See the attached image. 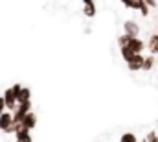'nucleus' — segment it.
<instances>
[{
    "mask_svg": "<svg viewBox=\"0 0 158 142\" xmlns=\"http://www.w3.org/2000/svg\"><path fill=\"white\" fill-rule=\"evenodd\" d=\"M127 67H129V70H131V72H140V70H142V67H143V55H142V54L134 55V57H132V61H131V63H127Z\"/></svg>",
    "mask_w": 158,
    "mask_h": 142,
    "instance_id": "423d86ee",
    "label": "nucleus"
},
{
    "mask_svg": "<svg viewBox=\"0 0 158 142\" xmlns=\"http://www.w3.org/2000/svg\"><path fill=\"white\" fill-rule=\"evenodd\" d=\"M83 13L92 19V17L96 15V4H94L92 0H85V2H83Z\"/></svg>",
    "mask_w": 158,
    "mask_h": 142,
    "instance_id": "0eeeda50",
    "label": "nucleus"
},
{
    "mask_svg": "<svg viewBox=\"0 0 158 142\" xmlns=\"http://www.w3.org/2000/svg\"><path fill=\"white\" fill-rule=\"evenodd\" d=\"M30 100H31V91H30V87H22L20 94L17 96V104H26V102H30Z\"/></svg>",
    "mask_w": 158,
    "mask_h": 142,
    "instance_id": "1a4fd4ad",
    "label": "nucleus"
},
{
    "mask_svg": "<svg viewBox=\"0 0 158 142\" xmlns=\"http://www.w3.org/2000/svg\"><path fill=\"white\" fill-rule=\"evenodd\" d=\"M9 89H11V92H13V94H15V98H17V96L20 94V91H22V85H20V83H15V85H13V87H9Z\"/></svg>",
    "mask_w": 158,
    "mask_h": 142,
    "instance_id": "dca6fc26",
    "label": "nucleus"
},
{
    "mask_svg": "<svg viewBox=\"0 0 158 142\" xmlns=\"http://www.w3.org/2000/svg\"><path fill=\"white\" fill-rule=\"evenodd\" d=\"M15 139H17V142H31V135L28 129H20L15 133Z\"/></svg>",
    "mask_w": 158,
    "mask_h": 142,
    "instance_id": "9d476101",
    "label": "nucleus"
},
{
    "mask_svg": "<svg viewBox=\"0 0 158 142\" xmlns=\"http://www.w3.org/2000/svg\"><path fill=\"white\" fill-rule=\"evenodd\" d=\"M6 113V102H4V98L0 96V114H4Z\"/></svg>",
    "mask_w": 158,
    "mask_h": 142,
    "instance_id": "6ab92c4d",
    "label": "nucleus"
},
{
    "mask_svg": "<svg viewBox=\"0 0 158 142\" xmlns=\"http://www.w3.org/2000/svg\"><path fill=\"white\" fill-rule=\"evenodd\" d=\"M140 15H142V17H147V15H149V7H147L145 2H142V6H140Z\"/></svg>",
    "mask_w": 158,
    "mask_h": 142,
    "instance_id": "a211bd4d",
    "label": "nucleus"
},
{
    "mask_svg": "<svg viewBox=\"0 0 158 142\" xmlns=\"http://www.w3.org/2000/svg\"><path fill=\"white\" fill-rule=\"evenodd\" d=\"M129 42H131V37H129V35H125V33H123V35L118 37V46H119V48H125Z\"/></svg>",
    "mask_w": 158,
    "mask_h": 142,
    "instance_id": "4468645a",
    "label": "nucleus"
},
{
    "mask_svg": "<svg viewBox=\"0 0 158 142\" xmlns=\"http://www.w3.org/2000/svg\"><path fill=\"white\" fill-rule=\"evenodd\" d=\"M11 126H13V114L6 111L4 114H0V131H4V133H7Z\"/></svg>",
    "mask_w": 158,
    "mask_h": 142,
    "instance_id": "7ed1b4c3",
    "label": "nucleus"
},
{
    "mask_svg": "<svg viewBox=\"0 0 158 142\" xmlns=\"http://www.w3.org/2000/svg\"><path fill=\"white\" fill-rule=\"evenodd\" d=\"M119 52H121V57L125 59V63H131V61H132L134 54L131 52V48H129V46H125V48H119Z\"/></svg>",
    "mask_w": 158,
    "mask_h": 142,
    "instance_id": "f8f14e48",
    "label": "nucleus"
},
{
    "mask_svg": "<svg viewBox=\"0 0 158 142\" xmlns=\"http://www.w3.org/2000/svg\"><path fill=\"white\" fill-rule=\"evenodd\" d=\"M155 63H156V57H155V55H147V57H143V67H142V70H145V72L153 70Z\"/></svg>",
    "mask_w": 158,
    "mask_h": 142,
    "instance_id": "9b49d317",
    "label": "nucleus"
},
{
    "mask_svg": "<svg viewBox=\"0 0 158 142\" xmlns=\"http://www.w3.org/2000/svg\"><path fill=\"white\" fill-rule=\"evenodd\" d=\"M138 142H147V139H143V140H138Z\"/></svg>",
    "mask_w": 158,
    "mask_h": 142,
    "instance_id": "aec40b11",
    "label": "nucleus"
},
{
    "mask_svg": "<svg viewBox=\"0 0 158 142\" xmlns=\"http://www.w3.org/2000/svg\"><path fill=\"white\" fill-rule=\"evenodd\" d=\"M123 33L129 35L131 39H138V35H140V26H138V22H136V20H125V22H123Z\"/></svg>",
    "mask_w": 158,
    "mask_h": 142,
    "instance_id": "f257e3e1",
    "label": "nucleus"
},
{
    "mask_svg": "<svg viewBox=\"0 0 158 142\" xmlns=\"http://www.w3.org/2000/svg\"><path fill=\"white\" fill-rule=\"evenodd\" d=\"M119 142H138V139H136V135H134L132 131H127V133H123V135H121Z\"/></svg>",
    "mask_w": 158,
    "mask_h": 142,
    "instance_id": "ddd939ff",
    "label": "nucleus"
},
{
    "mask_svg": "<svg viewBox=\"0 0 158 142\" xmlns=\"http://www.w3.org/2000/svg\"><path fill=\"white\" fill-rule=\"evenodd\" d=\"M145 139H147V142H158V135H156V131H149Z\"/></svg>",
    "mask_w": 158,
    "mask_h": 142,
    "instance_id": "f3484780",
    "label": "nucleus"
},
{
    "mask_svg": "<svg viewBox=\"0 0 158 142\" xmlns=\"http://www.w3.org/2000/svg\"><path fill=\"white\" fill-rule=\"evenodd\" d=\"M2 98H4V102H6V111H7V113H13V111L17 109V98H15V94L11 92V89H7Z\"/></svg>",
    "mask_w": 158,
    "mask_h": 142,
    "instance_id": "f03ea898",
    "label": "nucleus"
},
{
    "mask_svg": "<svg viewBox=\"0 0 158 142\" xmlns=\"http://www.w3.org/2000/svg\"><path fill=\"white\" fill-rule=\"evenodd\" d=\"M15 142H17V140H15Z\"/></svg>",
    "mask_w": 158,
    "mask_h": 142,
    "instance_id": "412c9836",
    "label": "nucleus"
},
{
    "mask_svg": "<svg viewBox=\"0 0 158 142\" xmlns=\"http://www.w3.org/2000/svg\"><path fill=\"white\" fill-rule=\"evenodd\" d=\"M123 6H125L127 9H140L142 2H123Z\"/></svg>",
    "mask_w": 158,
    "mask_h": 142,
    "instance_id": "2eb2a0df",
    "label": "nucleus"
},
{
    "mask_svg": "<svg viewBox=\"0 0 158 142\" xmlns=\"http://www.w3.org/2000/svg\"><path fill=\"white\" fill-rule=\"evenodd\" d=\"M20 126L24 127V129H28V131H31L35 126H37V116H35V113H28L26 116H24V120L20 122Z\"/></svg>",
    "mask_w": 158,
    "mask_h": 142,
    "instance_id": "39448f33",
    "label": "nucleus"
},
{
    "mask_svg": "<svg viewBox=\"0 0 158 142\" xmlns=\"http://www.w3.org/2000/svg\"><path fill=\"white\" fill-rule=\"evenodd\" d=\"M147 48L151 52V55H158V33H153L149 37V42H147Z\"/></svg>",
    "mask_w": 158,
    "mask_h": 142,
    "instance_id": "6e6552de",
    "label": "nucleus"
},
{
    "mask_svg": "<svg viewBox=\"0 0 158 142\" xmlns=\"http://www.w3.org/2000/svg\"><path fill=\"white\" fill-rule=\"evenodd\" d=\"M129 48H131V52L134 54V55H138V54H142L143 52V48H145V42L138 37V39H131V42L127 44Z\"/></svg>",
    "mask_w": 158,
    "mask_h": 142,
    "instance_id": "20e7f679",
    "label": "nucleus"
}]
</instances>
